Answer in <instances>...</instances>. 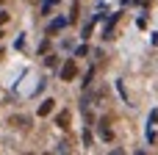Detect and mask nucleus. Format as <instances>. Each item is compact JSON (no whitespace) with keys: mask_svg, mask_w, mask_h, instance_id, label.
I'll list each match as a JSON object with an SVG mask.
<instances>
[{"mask_svg":"<svg viewBox=\"0 0 158 155\" xmlns=\"http://www.w3.org/2000/svg\"><path fill=\"white\" fill-rule=\"evenodd\" d=\"M75 75H78V67H75V61L69 58V61H67V64L61 67V80H72Z\"/></svg>","mask_w":158,"mask_h":155,"instance_id":"f257e3e1","label":"nucleus"},{"mask_svg":"<svg viewBox=\"0 0 158 155\" xmlns=\"http://www.w3.org/2000/svg\"><path fill=\"white\" fill-rule=\"evenodd\" d=\"M69 19H72V22L78 19V3H72V14H69Z\"/></svg>","mask_w":158,"mask_h":155,"instance_id":"0eeeda50","label":"nucleus"},{"mask_svg":"<svg viewBox=\"0 0 158 155\" xmlns=\"http://www.w3.org/2000/svg\"><path fill=\"white\" fill-rule=\"evenodd\" d=\"M0 36H3V33H0Z\"/></svg>","mask_w":158,"mask_h":155,"instance_id":"f8f14e48","label":"nucleus"},{"mask_svg":"<svg viewBox=\"0 0 158 155\" xmlns=\"http://www.w3.org/2000/svg\"><path fill=\"white\" fill-rule=\"evenodd\" d=\"M56 125H58V128H69V111H61V114L56 116Z\"/></svg>","mask_w":158,"mask_h":155,"instance_id":"20e7f679","label":"nucleus"},{"mask_svg":"<svg viewBox=\"0 0 158 155\" xmlns=\"http://www.w3.org/2000/svg\"><path fill=\"white\" fill-rule=\"evenodd\" d=\"M111 155H122V150H114V153H111Z\"/></svg>","mask_w":158,"mask_h":155,"instance_id":"9d476101","label":"nucleus"},{"mask_svg":"<svg viewBox=\"0 0 158 155\" xmlns=\"http://www.w3.org/2000/svg\"><path fill=\"white\" fill-rule=\"evenodd\" d=\"M64 25H67V22H64V19H56V22H53V25H50V33H56V31H61V28H64Z\"/></svg>","mask_w":158,"mask_h":155,"instance_id":"39448f33","label":"nucleus"},{"mask_svg":"<svg viewBox=\"0 0 158 155\" xmlns=\"http://www.w3.org/2000/svg\"><path fill=\"white\" fill-rule=\"evenodd\" d=\"M100 136H103L106 141H111V139H114V133H111V128H108V119H103V122H100Z\"/></svg>","mask_w":158,"mask_h":155,"instance_id":"7ed1b4c3","label":"nucleus"},{"mask_svg":"<svg viewBox=\"0 0 158 155\" xmlns=\"http://www.w3.org/2000/svg\"><path fill=\"white\" fill-rule=\"evenodd\" d=\"M6 22H8V14H6V11H0V25H6Z\"/></svg>","mask_w":158,"mask_h":155,"instance_id":"1a4fd4ad","label":"nucleus"},{"mask_svg":"<svg viewBox=\"0 0 158 155\" xmlns=\"http://www.w3.org/2000/svg\"><path fill=\"white\" fill-rule=\"evenodd\" d=\"M53 108H56V100H44V103L39 105V116H47Z\"/></svg>","mask_w":158,"mask_h":155,"instance_id":"f03ea898","label":"nucleus"},{"mask_svg":"<svg viewBox=\"0 0 158 155\" xmlns=\"http://www.w3.org/2000/svg\"><path fill=\"white\" fill-rule=\"evenodd\" d=\"M44 155H47V153H44Z\"/></svg>","mask_w":158,"mask_h":155,"instance_id":"4468645a","label":"nucleus"},{"mask_svg":"<svg viewBox=\"0 0 158 155\" xmlns=\"http://www.w3.org/2000/svg\"><path fill=\"white\" fill-rule=\"evenodd\" d=\"M58 155H69V144H61L58 147Z\"/></svg>","mask_w":158,"mask_h":155,"instance_id":"6e6552de","label":"nucleus"},{"mask_svg":"<svg viewBox=\"0 0 158 155\" xmlns=\"http://www.w3.org/2000/svg\"><path fill=\"white\" fill-rule=\"evenodd\" d=\"M11 125H14V128H22V125H28V122H25V116H11Z\"/></svg>","mask_w":158,"mask_h":155,"instance_id":"423d86ee","label":"nucleus"},{"mask_svg":"<svg viewBox=\"0 0 158 155\" xmlns=\"http://www.w3.org/2000/svg\"><path fill=\"white\" fill-rule=\"evenodd\" d=\"M0 3H3V0H0Z\"/></svg>","mask_w":158,"mask_h":155,"instance_id":"ddd939ff","label":"nucleus"},{"mask_svg":"<svg viewBox=\"0 0 158 155\" xmlns=\"http://www.w3.org/2000/svg\"><path fill=\"white\" fill-rule=\"evenodd\" d=\"M136 155H147V153H136Z\"/></svg>","mask_w":158,"mask_h":155,"instance_id":"9b49d317","label":"nucleus"}]
</instances>
